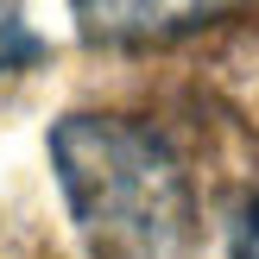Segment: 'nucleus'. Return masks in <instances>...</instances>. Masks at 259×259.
Masks as SVG:
<instances>
[{"mask_svg": "<svg viewBox=\"0 0 259 259\" xmlns=\"http://www.w3.org/2000/svg\"><path fill=\"white\" fill-rule=\"evenodd\" d=\"M63 202L95 259H177L196 234L190 171L171 139L126 114H70L51 126Z\"/></svg>", "mask_w": 259, "mask_h": 259, "instance_id": "obj_1", "label": "nucleus"}, {"mask_svg": "<svg viewBox=\"0 0 259 259\" xmlns=\"http://www.w3.org/2000/svg\"><path fill=\"white\" fill-rule=\"evenodd\" d=\"M253 0H70L82 38L95 45H164V38L202 32Z\"/></svg>", "mask_w": 259, "mask_h": 259, "instance_id": "obj_2", "label": "nucleus"}, {"mask_svg": "<svg viewBox=\"0 0 259 259\" xmlns=\"http://www.w3.org/2000/svg\"><path fill=\"white\" fill-rule=\"evenodd\" d=\"M32 32H19V25H0V70H13V63H25L32 57Z\"/></svg>", "mask_w": 259, "mask_h": 259, "instance_id": "obj_3", "label": "nucleus"}, {"mask_svg": "<svg viewBox=\"0 0 259 259\" xmlns=\"http://www.w3.org/2000/svg\"><path fill=\"white\" fill-rule=\"evenodd\" d=\"M234 259H259V202L247 209V222H240V240H234Z\"/></svg>", "mask_w": 259, "mask_h": 259, "instance_id": "obj_4", "label": "nucleus"}]
</instances>
